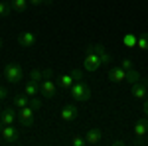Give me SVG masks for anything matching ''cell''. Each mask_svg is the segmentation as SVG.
Wrapping results in <instances>:
<instances>
[{
  "label": "cell",
  "mask_w": 148,
  "mask_h": 146,
  "mask_svg": "<svg viewBox=\"0 0 148 146\" xmlns=\"http://www.w3.org/2000/svg\"><path fill=\"white\" fill-rule=\"evenodd\" d=\"M69 93H71V99L77 101V103H87L91 99V89H89V85H87L83 79H81V81H75V83L71 85Z\"/></svg>",
  "instance_id": "6da1fadb"
},
{
  "label": "cell",
  "mask_w": 148,
  "mask_h": 146,
  "mask_svg": "<svg viewBox=\"0 0 148 146\" xmlns=\"http://www.w3.org/2000/svg\"><path fill=\"white\" fill-rule=\"evenodd\" d=\"M2 75H4V79H6L8 83L18 85V83H22V81H24V69H22L20 63H8V65H4Z\"/></svg>",
  "instance_id": "7a4b0ae2"
},
{
  "label": "cell",
  "mask_w": 148,
  "mask_h": 146,
  "mask_svg": "<svg viewBox=\"0 0 148 146\" xmlns=\"http://www.w3.org/2000/svg\"><path fill=\"white\" fill-rule=\"evenodd\" d=\"M101 65H103V61H101V57H99V53L93 49V45H89V47L85 49L83 69H85V71H89V73H93V71H97Z\"/></svg>",
  "instance_id": "3957f363"
},
{
  "label": "cell",
  "mask_w": 148,
  "mask_h": 146,
  "mask_svg": "<svg viewBox=\"0 0 148 146\" xmlns=\"http://www.w3.org/2000/svg\"><path fill=\"white\" fill-rule=\"evenodd\" d=\"M22 136V130L14 124H2L0 126V138L6 142V144H16Z\"/></svg>",
  "instance_id": "277c9868"
},
{
  "label": "cell",
  "mask_w": 148,
  "mask_h": 146,
  "mask_svg": "<svg viewBox=\"0 0 148 146\" xmlns=\"http://www.w3.org/2000/svg\"><path fill=\"white\" fill-rule=\"evenodd\" d=\"M36 107L32 105H28V107H24V109H18V123L20 126H32L36 121Z\"/></svg>",
  "instance_id": "5b68a950"
},
{
  "label": "cell",
  "mask_w": 148,
  "mask_h": 146,
  "mask_svg": "<svg viewBox=\"0 0 148 146\" xmlns=\"http://www.w3.org/2000/svg\"><path fill=\"white\" fill-rule=\"evenodd\" d=\"M40 93H42L44 99L51 101V99L57 95V85L53 83V79H51V77L42 79V81H40Z\"/></svg>",
  "instance_id": "8992f818"
},
{
  "label": "cell",
  "mask_w": 148,
  "mask_h": 146,
  "mask_svg": "<svg viewBox=\"0 0 148 146\" xmlns=\"http://www.w3.org/2000/svg\"><path fill=\"white\" fill-rule=\"evenodd\" d=\"M130 93H132V99H136V101H144L148 97V83H144V81H134L132 83V89H130Z\"/></svg>",
  "instance_id": "52a82bcc"
},
{
  "label": "cell",
  "mask_w": 148,
  "mask_h": 146,
  "mask_svg": "<svg viewBox=\"0 0 148 146\" xmlns=\"http://www.w3.org/2000/svg\"><path fill=\"white\" fill-rule=\"evenodd\" d=\"M107 77H109V81H113V83H125V81H128V71L123 69L121 65L119 67H111L107 71Z\"/></svg>",
  "instance_id": "ba28073f"
},
{
  "label": "cell",
  "mask_w": 148,
  "mask_h": 146,
  "mask_svg": "<svg viewBox=\"0 0 148 146\" xmlns=\"http://www.w3.org/2000/svg\"><path fill=\"white\" fill-rule=\"evenodd\" d=\"M77 114H79L77 105H63L61 111H59V119H61L63 123H71V121L77 119Z\"/></svg>",
  "instance_id": "9c48e42d"
},
{
  "label": "cell",
  "mask_w": 148,
  "mask_h": 146,
  "mask_svg": "<svg viewBox=\"0 0 148 146\" xmlns=\"http://www.w3.org/2000/svg\"><path fill=\"white\" fill-rule=\"evenodd\" d=\"M18 109L16 107H6L4 111L0 112V123L2 124H14L16 121H18Z\"/></svg>",
  "instance_id": "30bf717a"
},
{
  "label": "cell",
  "mask_w": 148,
  "mask_h": 146,
  "mask_svg": "<svg viewBox=\"0 0 148 146\" xmlns=\"http://www.w3.org/2000/svg\"><path fill=\"white\" fill-rule=\"evenodd\" d=\"M18 45H22V47H32V45L38 42V34L36 32H22V34H18Z\"/></svg>",
  "instance_id": "8fae6325"
},
{
  "label": "cell",
  "mask_w": 148,
  "mask_h": 146,
  "mask_svg": "<svg viewBox=\"0 0 148 146\" xmlns=\"http://www.w3.org/2000/svg\"><path fill=\"white\" fill-rule=\"evenodd\" d=\"M132 134L136 136V138H142V136L148 134V117L146 119H138L134 126H132Z\"/></svg>",
  "instance_id": "7c38bea8"
},
{
  "label": "cell",
  "mask_w": 148,
  "mask_h": 146,
  "mask_svg": "<svg viewBox=\"0 0 148 146\" xmlns=\"http://www.w3.org/2000/svg\"><path fill=\"white\" fill-rule=\"evenodd\" d=\"M22 93H24V95H28L30 99H32V97H38V93H40V83L34 81V79L26 81V83L22 85Z\"/></svg>",
  "instance_id": "4fadbf2b"
},
{
  "label": "cell",
  "mask_w": 148,
  "mask_h": 146,
  "mask_svg": "<svg viewBox=\"0 0 148 146\" xmlns=\"http://www.w3.org/2000/svg\"><path fill=\"white\" fill-rule=\"evenodd\" d=\"M83 136H85V142L87 144H99L101 138H103V130L101 128H89Z\"/></svg>",
  "instance_id": "5bb4252c"
},
{
  "label": "cell",
  "mask_w": 148,
  "mask_h": 146,
  "mask_svg": "<svg viewBox=\"0 0 148 146\" xmlns=\"http://www.w3.org/2000/svg\"><path fill=\"white\" fill-rule=\"evenodd\" d=\"M73 83H75V77L71 75V71H69V73H63V75H59V79H57V87L63 89V91H69Z\"/></svg>",
  "instance_id": "9a60e30c"
},
{
  "label": "cell",
  "mask_w": 148,
  "mask_h": 146,
  "mask_svg": "<svg viewBox=\"0 0 148 146\" xmlns=\"http://www.w3.org/2000/svg\"><path fill=\"white\" fill-rule=\"evenodd\" d=\"M93 49L99 53V57H101V61H103V65H109V63H111V59H113V57H111V53L105 49V45H103V44H95V45H93Z\"/></svg>",
  "instance_id": "2e32d148"
},
{
  "label": "cell",
  "mask_w": 148,
  "mask_h": 146,
  "mask_svg": "<svg viewBox=\"0 0 148 146\" xmlns=\"http://www.w3.org/2000/svg\"><path fill=\"white\" fill-rule=\"evenodd\" d=\"M136 42H138V36H134V34L123 36V45H125L126 49H136Z\"/></svg>",
  "instance_id": "e0dca14e"
},
{
  "label": "cell",
  "mask_w": 148,
  "mask_h": 146,
  "mask_svg": "<svg viewBox=\"0 0 148 146\" xmlns=\"http://www.w3.org/2000/svg\"><path fill=\"white\" fill-rule=\"evenodd\" d=\"M12 105H14V107H16V109H24V107H28V105H30V97H28V95H16V97H14V101H12Z\"/></svg>",
  "instance_id": "ac0fdd59"
},
{
  "label": "cell",
  "mask_w": 148,
  "mask_h": 146,
  "mask_svg": "<svg viewBox=\"0 0 148 146\" xmlns=\"http://www.w3.org/2000/svg\"><path fill=\"white\" fill-rule=\"evenodd\" d=\"M136 49H138V51H148V32H144V34L138 36Z\"/></svg>",
  "instance_id": "d6986e66"
},
{
  "label": "cell",
  "mask_w": 148,
  "mask_h": 146,
  "mask_svg": "<svg viewBox=\"0 0 148 146\" xmlns=\"http://www.w3.org/2000/svg\"><path fill=\"white\" fill-rule=\"evenodd\" d=\"M12 14V4L8 0H0V18H8Z\"/></svg>",
  "instance_id": "ffe728a7"
},
{
  "label": "cell",
  "mask_w": 148,
  "mask_h": 146,
  "mask_svg": "<svg viewBox=\"0 0 148 146\" xmlns=\"http://www.w3.org/2000/svg\"><path fill=\"white\" fill-rule=\"evenodd\" d=\"M69 144H71V146H85L87 142H85V136L73 132V134H71V138H69Z\"/></svg>",
  "instance_id": "44dd1931"
},
{
  "label": "cell",
  "mask_w": 148,
  "mask_h": 146,
  "mask_svg": "<svg viewBox=\"0 0 148 146\" xmlns=\"http://www.w3.org/2000/svg\"><path fill=\"white\" fill-rule=\"evenodd\" d=\"M121 67L126 69V71H130V69H134V63H132L130 57H123V59H121Z\"/></svg>",
  "instance_id": "7402d4cb"
},
{
  "label": "cell",
  "mask_w": 148,
  "mask_h": 146,
  "mask_svg": "<svg viewBox=\"0 0 148 146\" xmlns=\"http://www.w3.org/2000/svg\"><path fill=\"white\" fill-rule=\"evenodd\" d=\"M28 2H30V6H47L53 0H28Z\"/></svg>",
  "instance_id": "603a6c76"
},
{
  "label": "cell",
  "mask_w": 148,
  "mask_h": 146,
  "mask_svg": "<svg viewBox=\"0 0 148 146\" xmlns=\"http://www.w3.org/2000/svg\"><path fill=\"white\" fill-rule=\"evenodd\" d=\"M69 71H71V75H73V77H75V81H81V79H83V69H69Z\"/></svg>",
  "instance_id": "cb8c5ba5"
},
{
  "label": "cell",
  "mask_w": 148,
  "mask_h": 146,
  "mask_svg": "<svg viewBox=\"0 0 148 146\" xmlns=\"http://www.w3.org/2000/svg\"><path fill=\"white\" fill-rule=\"evenodd\" d=\"M6 99H8V89L0 85V103H2V101H6Z\"/></svg>",
  "instance_id": "d4e9b609"
},
{
  "label": "cell",
  "mask_w": 148,
  "mask_h": 146,
  "mask_svg": "<svg viewBox=\"0 0 148 146\" xmlns=\"http://www.w3.org/2000/svg\"><path fill=\"white\" fill-rule=\"evenodd\" d=\"M142 111H144V114L148 117V97L144 99V105H142Z\"/></svg>",
  "instance_id": "484cf974"
},
{
  "label": "cell",
  "mask_w": 148,
  "mask_h": 146,
  "mask_svg": "<svg viewBox=\"0 0 148 146\" xmlns=\"http://www.w3.org/2000/svg\"><path fill=\"white\" fill-rule=\"evenodd\" d=\"M2 45H4V42H2V38H0V49H2Z\"/></svg>",
  "instance_id": "4316f807"
}]
</instances>
